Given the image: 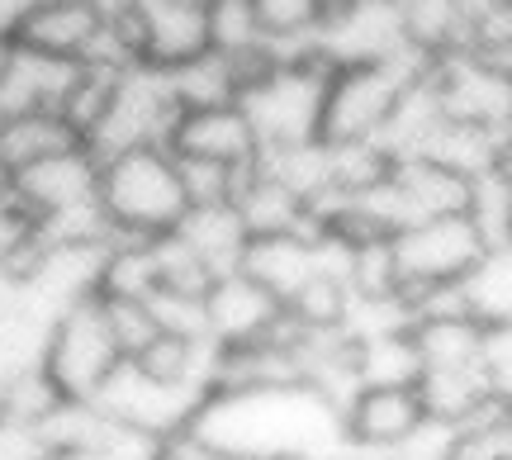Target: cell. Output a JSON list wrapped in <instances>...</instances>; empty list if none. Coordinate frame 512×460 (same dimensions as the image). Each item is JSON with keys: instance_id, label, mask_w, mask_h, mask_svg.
<instances>
[{"instance_id": "38", "label": "cell", "mask_w": 512, "mask_h": 460, "mask_svg": "<svg viewBox=\"0 0 512 460\" xmlns=\"http://www.w3.org/2000/svg\"><path fill=\"white\" fill-rule=\"evenodd\" d=\"M19 53H24V48H19V38H15V34H0V86L10 81V72H15Z\"/></svg>"}, {"instance_id": "6", "label": "cell", "mask_w": 512, "mask_h": 460, "mask_svg": "<svg viewBox=\"0 0 512 460\" xmlns=\"http://www.w3.org/2000/svg\"><path fill=\"white\" fill-rule=\"evenodd\" d=\"M181 114L185 110L176 100V91H171V76L157 72V67H133V72H124L110 114L100 119V129L91 133L86 148L100 162L138 152V148H171Z\"/></svg>"}, {"instance_id": "26", "label": "cell", "mask_w": 512, "mask_h": 460, "mask_svg": "<svg viewBox=\"0 0 512 460\" xmlns=\"http://www.w3.org/2000/svg\"><path fill=\"white\" fill-rule=\"evenodd\" d=\"M285 309H290V318L304 332H347V328H356V295H351L347 276L332 271V266H323V271H318V276L285 304Z\"/></svg>"}, {"instance_id": "30", "label": "cell", "mask_w": 512, "mask_h": 460, "mask_svg": "<svg viewBox=\"0 0 512 460\" xmlns=\"http://www.w3.org/2000/svg\"><path fill=\"white\" fill-rule=\"evenodd\" d=\"M119 81H124V76H119V72H105V67H86V62L76 67L72 86H67V95H62V105H57V110L72 119L76 133H81L86 143H91V133L100 129V119L110 114Z\"/></svg>"}, {"instance_id": "29", "label": "cell", "mask_w": 512, "mask_h": 460, "mask_svg": "<svg viewBox=\"0 0 512 460\" xmlns=\"http://www.w3.org/2000/svg\"><path fill=\"white\" fill-rule=\"evenodd\" d=\"M166 76H171V91L181 100V110H209V105H233V100H242L233 57L214 53V48L204 57H195V62L176 67V72H166Z\"/></svg>"}, {"instance_id": "23", "label": "cell", "mask_w": 512, "mask_h": 460, "mask_svg": "<svg viewBox=\"0 0 512 460\" xmlns=\"http://www.w3.org/2000/svg\"><path fill=\"white\" fill-rule=\"evenodd\" d=\"M418 394H422V408L427 418L441 427H460L470 423L484 404L503 399L489 380L484 366H456V370H422L418 375Z\"/></svg>"}, {"instance_id": "34", "label": "cell", "mask_w": 512, "mask_h": 460, "mask_svg": "<svg viewBox=\"0 0 512 460\" xmlns=\"http://www.w3.org/2000/svg\"><path fill=\"white\" fill-rule=\"evenodd\" d=\"M100 299H105V318H110V328H114V342L124 347L128 361H133L147 342L162 337V323H157L152 299H143V295H100Z\"/></svg>"}, {"instance_id": "27", "label": "cell", "mask_w": 512, "mask_h": 460, "mask_svg": "<svg viewBox=\"0 0 512 460\" xmlns=\"http://www.w3.org/2000/svg\"><path fill=\"white\" fill-rule=\"evenodd\" d=\"M81 62H57V57L19 53L10 81L0 86V114L5 110H34V105H62V95L72 86V76Z\"/></svg>"}, {"instance_id": "39", "label": "cell", "mask_w": 512, "mask_h": 460, "mask_svg": "<svg viewBox=\"0 0 512 460\" xmlns=\"http://www.w3.org/2000/svg\"><path fill=\"white\" fill-rule=\"evenodd\" d=\"M280 460H361L351 446H337V451H309V456H280Z\"/></svg>"}, {"instance_id": "46", "label": "cell", "mask_w": 512, "mask_h": 460, "mask_svg": "<svg viewBox=\"0 0 512 460\" xmlns=\"http://www.w3.org/2000/svg\"><path fill=\"white\" fill-rule=\"evenodd\" d=\"M498 460H512V451H503V456H498Z\"/></svg>"}, {"instance_id": "47", "label": "cell", "mask_w": 512, "mask_h": 460, "mask_svg": "<svg viewBox=\"0 0 512 460\" xmlns=\"http://www.w3.org/2000/svg\"><path fill=\"white\" fill-rule=\"evenodd\" d=\"M332 5H342V0H332Z\"/></svg>"}, {"instance_id": "3", "label": "cell", "mask_w": 512, "mask_h": 460, "mask_svg": "<svg viewBox=\"0 0 512 460\" xmlns=\"http://www.w3.org/2000/svg\"><path fill=\"white\" fill-rule=\"evenodd\" d=\"M427 72L422 57L332 67L323 91V143H380L403 91Z\"/></svg>"}, {"instance_id": "11", "label": "cell", "mask_w": 512, "mask_h": 460, "mask_svg": "<svg viewBox=\"0 0 512 460\" xmlns=\"http://www.w3.org/2000/svg\"><path fill=\"white\" fill-rule=\"evenodd\" d=\"M427 76H432L441 110L451 119L484 124V129H498L512 138V72L475 53H456L437 67H427Z\"/></svg>"}, {"instance_id": "22", "label": "cell", "mask_w": 512, "mask_h": 460, "mask_svg": "<svg viewBox=\"0 0 512 460\" xmlns=\"http://www.w3.org/2000/svg\"><path fill=\"white\" fill-rule=\"evenodd\" d=\"M261 34L280 62H323L318 53V29L328 19L332 0H252Z\"/></svg>"}, {"instance_id": "37", "label": "cell", "mask_w": 512, "mask_h": 460, "mask_svg": "<svg viewBox=\"0 0 512 460\" xmlns=\"http://www.w3.org/2000/svg\"><path fill=\"white\" fill-rule=\"evenodd\" d=\"M38 0H0V34H15L24 29V19H29V10H34Z\"/></svg>"}, {"instance_id": "10", "label": "cell", "mask_w": 512, "mask_h": 460, "mask_svg": "<svg viewBox=\"0 0 512 460\" xmlns=\"http://www.w3.org/2000/svg\"><path fill=\"white\" fill-rule=\"evenodd\" d=\"M427 423L418 385H361L342 404V442L356 456H384Z\"/></svg>"}, {"instance_id": "31", "label": "cell", "mask_w": 512, "mask_h": 460, "mask_svg": "<svg viewBox=\"0 0 512 460\" xmlns=\"http://www.w3.org/2000/svg\"><path fill=\"white\" fill-rule=\"evenodd\" d=\"M470 223L479 228L484 247H508L512 242V181L503 176V166L475 176L470 185Z\"/></svg>"}, {"instance_id": "35", "label": "cell", "mask_w": 512, "mask_h": 460, "mask_svg": "<svg viewBox=\"0 0 512 460\" xmlns=\"http://www.w3.org/2000/svg\"><path fill=\"white\" fill-rule=\"evenodd\" d=\"M484 370L494 389L512 404V328H489V351H484Z\"/></svg>"}, {"instance_id": "5", "label": "cell", "mask_w": 512, "mask_h": 460, "mask_svg": "<svg viewBox=\"0 0 512 460\" xmlns=\"http://www.w3.org/2000/svg\"><path fill=\"white\" fill-rule=\"evenodd\" d=\"M328 62H280L242 95V110L252 114L261 152L323 143V91H328Z\"/></svg>"}, {"instance_id": "41", "label": "cell", "mask_w": 512, "mask_h": 460, "mask_svg": "<svg viewBox=\"0 0 512 460\" xmlns=\"http://www.w3.org/2000/svg\"><path fill=\"white\" fill-rule=\"evenodd\" d=\"M15 190V171H10V162H5V152H0V200Z\"/></svg>"}, {"instance_id": "15", "label": "cell", "mask_w": 512, "mask_h": 460, "mask_svg": "<svg viewBox=\"0 0 512 460\" xmlns=\"http://www.w3.org/2000/svg\"><path fill=\"white\" fill-rule=\"evenodd\" d=\"M100 24H105V5L95 0H38L19 29V48L57 62H86Z\"/></svg>"}, {"instance_id": "36", "label": "cell", "mask_w": 512, "mask_h": 460, "mask_svg": "<svg viewBox=\"0 0 512 460\" xmlns=\"http://www.w3.org/2000/svg\"><path fill=\"white\" fill-rule=\"evenodd\" d=\"M162 460H242V456H228V451H214V446L195 442V437H176V442L162 451Z\"/></svg>"}, {"instance_id": "33", "label": "cell", "mask_w": 512, "mask_h": 460, "mask_svg": "<svg viewBox=\"0 0 512 460\" xmlns=\"http://www.w3.org/2000/svg\"><path fill=\"white\" fill-rule=\"evenodd\" d=\"M176 166H181V185L190 209H204V204H233L238 200V185L247 166H228V162H209V157H181L176 152Z\"/></svg>"}, {"instance_id": "42", "label": "cell", "mask_w": 512, "mask_h": 460, "mask_svg": "<svg viewBox=\"0 0 512 460\" xmlns=\"http://www.w3.org/2000/svg\"><path fill=\"white\" fill-rule=\"evenodd\" d=\"M10 375H15V366H10V361L0 356V394H5V380H10Z\"/></svg>"}, {"instance_id": "24", "label": "cell", "mask_w": 512, "mask_h": 460, "mask_svg": "<svg viewBox=\"0 0 512 460\" xmlns=\"http://www.w3.org/2000/svg\"><path fill=\"white\" fill-rule=\"evenodd\" d=\"M403 34H408V53L437 67L470 48V19L456 0H403Z\"/></svg>"}, {"instance_id": "12", "label": "cell", "mask_w": 512, "mask_h": 460, "mask_svg": "<svg viewBox=\"0 0 512 460\" xmlns=\"http://www.w3.org/2000/svg\"><path fill=\"white\" fill-rule=\"evenodd\" d=\"M15 200L38 223L100 200V157L91 148H72L38 166H24V171H15Z\"/></svg>"}, {"instance_id": "4", "label": "cell", "mask_w": 512, "mask_h": 460, "mask_svg": "<svg viewBox=\"0 0 512 460\" xmlns=\"http://www.w3.org/2000/svg\"><path fill=\"white\" fill-rule=\"evenodd\" d=\"M124 361L128 356L114 342V328L105 318V299L100 295L72 299L53 318L48 347H43V370L53 375L67 399H95Z\"/></svg>"}, {"instance_id": "44", "label": "cell", "mask_w": 512, "mask_h": 460, "mask_svg": "<svg viewBox=\"0 0 512 460\" xmlns=\"http://www.w3.org/2000/svg\"><path fill=\"white\" fill-rule=\"evenodd\" d=\"M176 5H195V10H209L214 0H176Z\"/></svg>"}, {"instance_id": "14", "label": "cell", "mask_w": 512, "mask_h": 460, "mask_svg": "<svg viewBox=\"0 0 512 460\" xmlns=\"http://www.w3.org/2000/svg\"><path fill=\"white\" fill-rule=\"evenodd\" d=\"M171 152L181 157H209V162L228 166H252L261 157V138H256L252 114L242 110V100L233 105H209V110H185L171 138Z\"/></svg>"}, {"instance_id": "18", "label": "cell", "mask_w": 512, "mask_h": 460, "mask_svg": "<svg viewBox=\"0 0 512 460\" xmlns=\"http://www.w3.org/2000/svg\"><path fill=\"white\" fill-rule=\"evenodd\" d=\"M394 195L403 204V219H446V214H465L470 209V176L451 171L437 157H394Z\"/></svg>"}, {"instance_id": "19", "label": "cell", "mask_w": 512, "mask_h": 460, "mask_svg": "<svg viewBox=\"0 0 512 460\" xmlns=\"http://www.w3.org/2000/svg\"><path fill=\"white\" fill-rule=\"evenodd\" d=\"M138 10H143L147 29V67L176 72L214 48L209 43V10L176 5V0H138Z\"/></svg>"}, {"instance_id": "45", "label": "cell", "mask_w": 512, "mask_h": 460, "mask_svg": "<svg viewBox=\"0 0 512 460\" xmlns=\"http://www.w3.org/2000/svg\"><path fill=\"white\" fill-rule=\"evenodd\" d=\"M95 5H105V10H119V5H133V0H95Z\"/></svg>"}, {"instance_id": "40", "label": "cell", "mask_w": 512, "mask_h": 460, "mask_svg": "<svg viewBox=\"0 0 512 460\" xmlns=\"http://www.w3.org/2000/svg\"><path fill=\"white\" fill-rule=\"evenodd\" d=\"M38 460H95L91 451H76V446H48Z\"/></svg>"}, {"instance_id": "25", "label": "cell", "mask_w": 512, "mask_h": 460, "mask_svg": "<svg viewBox=\"0 0 512 460\" xmlns=\"http://www.w3.org/2000/svg\"><path fill=\"white\" fill-rule=\"evenodd\" d=\"M176 233H181L185 242H195L223 276L238 271L242 252H247V238H252L247 223H242V214H238V204H204V209H190Z\"/></svg>"}, {"instance_id": "32", "label": "cell", "mask_w": 512, "mask_h": 460, "mask_svg": "<svg viewBox=\"0 0 512 460\" xmlns=\"http://www.w3.org/2000/svg\"><path fill=\"white\" fill-rule=\"evenodd\" d=\"M209 43H214V53H228V57L261 48L266 34H261V19H256L252 0H214L209 5Z\"/></svg>"}, {"instance_id": "20", "label": "cell", "mask_w": 512, "mask_h": 460, "mask_svg": "<svg viewBox=\"0 0 512 460\" xmlns=\"http://www.w3.org/2000/svg\"><path fill=\"white\" fill-rule=\"evenodd\" d=\"M86 148V138L76 133V124L57 105H34V110H5L0 114V152L10 171L38 166L57 157V152Z\"/></svg>"}, {"instance_id": "17", "label": "cell", "mask_w": 512, "mask_h": 460, "mask_svg": "<svg viewBox=\"0 0 512 460\" xmlns=\"http://www.w3.org/2000/svg\"><path fill=\"white\" fill-rule=\"evenodd\" d=\"M323 238L318 233H271V238H247L238 271L261 280L275 299L290 304L318 271H323Z\"/></svg>"}, {"instance_id": "7", "label": "cell", "mask_w": 512, "mask_h": 460, "mask_svg": "<svg viewBox=\"0 0 512 460\" xmlns=\"http://www.w3.org/2000/svg\"><path fill=\"white\" fill-rule=\"evenodd\" d=\"M204 399H209V389L157 380L138 361H124L105 380V389L95 394V404L105 408L110 418L138 427V432H152L162 442H176V437H185L195 427V413L204 408Z\"/></svg>"}, {"instance_id": "2", "label": "cell", "mask_w": 512, "mask_h": 460, "mask_svg": "<svg viewBox=\"0 0 512 460\" xmlns=\"http://www.w3.org/2000/svg\"><path fill=\"white\" fill-rule=\"evenodd\" d=\"M100 204L119 238H162L171 228H181L190 214L181 185V166L171 148H138L124 157L100 162Z\"/></svg>"}, {"instance_id": "8", "label": "cell", "mask_w": 512, "mask_h": 460, "mask_svg": "<svg viewBox=\"0 0 512 460\" xmlns=\"http://www.w3.org/2000/svg\"><path fill=\"white\" fill-rule=\"evenodd\" d=\"M489 247L479 238L470 214H446V219H418L403 233H394V257L403 271V290H437L460 285L479 266Z\"/></svg>"}, {"instance_id": "1", "label": "cell", "mask_w": 512, "mask_h": 460, "mask_svg": "<svg viewBox=\"0 0 512 460\" xmlns=\"http://www.w3.org/2000/svg\"><path fill=\"white\" fill-rule=\"evenodd\" d=\"M185 437L242 460H280V456H309V451L347 446L342 442L337 404H328L309 385L214 389Z\"/></svg>"}, {"instance_id": "43", "label": "cell", "mask_w": 512, "mask_h": 460, "mask_svg": "<svg viewBox=\"0 0 512 460\" xmlns=\"http://www.w3.org/2000/svg\"><path fill=\"white\" fill-rule=\"evenodd\" d=\"M503 176L512 181V138H508V152H503Z\"/></svg>"}, {"instance_id": "13", "label": "cell", "mask_w": 512, "mask_h": 460, "mask_svg": "<svg viewBox=\"0 0 512 460\" xmlns=\"http://www.w3.org/2000/svg\"><path fill=\"white\" fill-rule=\"evenodd\" d=\"M204 313H209V337L214 347H242V342H261L280 332L285 323V299H275L261 280L247 271H228L214 280V290L204 295Z\"/></svg>"}, {"instance_id": "21", "label": "cell", "mask_w": 512, "mask_h": 460, "mask_svg": "<svg viewBox=\"0 0 512 460\" xmlns=\"http://www.w3.org/2000/svg\"><path fill=\"white\" fill-rule=\"evenodd\" d=\"M418 342L422 370H456V366H484L489 351V323H479L475 313H432L408 323Z\"/></svg>"}, {"instance_id": "28", "label": "cell", "mask_w": 512, "mask_h": 460, "mask_svg": "<svg viewBox=\"0 0 512 460\" xmlns=\"http://www.w3.org/2000/svg\"><path fill=\"white\" fill-rule=\"evenodd\" d=\"M465 304L479 323L489 328H512V242L508 247H489L479 266L460 280Z\"/></svg>"}, {"instance_id": "16", "label": "cell", "mask_w": 512, "mask_h": 460, "mask_svg": "<svg viewBox=\"0 0 512 460\" xmlns=\"http://www.w3.org/2000/svg\"><path fill=\"white\" fill-rule=\"evenodd\" d=\"M233 204H238V214L252 238H271V233H318L313 204L304 200L290 181H280L261 157L242 171L238 200Z\"/></svg>"}, {"instance_id": "9", "label": "cell", "mask_w": 512, "mask_h": 460, "mask_svg": "<svg viewBox=\"0 0 512 460\" xmlns=\"http://www.w3.org/2000/svg\"><path fill=\"white\" fill-rule=\"evenodd\" d=\"M318 53L328 67L413 57L408 34H403V0H342V5H332L323 29H318Z\"/></svg>"}]
</instances>
